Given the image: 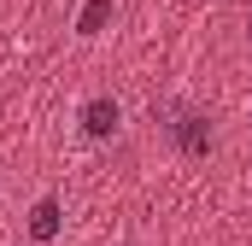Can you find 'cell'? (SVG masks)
Masks as SVG:
<instances>
[{
  "mask_svg": "<svg viewBox=\"0 0 252 246\" xmlns=\"http://www.w3.org/2000/svg\"><path fill=\"white\" fill-rule=\"evenodd\" d=\"M82 135H94V141H106V135H118V100H88L82 106Z\"/></svg>",
  "mask_w": 252,
  "mask_h": 246,
  "instance_id": "1",
  "label": "cell"
},
{
  "mask_svg": "<svg viewBox=\"0 0 252 246\" xmlns=\"http://www.w3.org/2000/svg\"><path fill=\"white\" fill-rule=\"evenodd\" d=\"M30 235H35V241H53V235H59V199H41V205L30 211Z\"/></svg>",
  "mask_w": 252,
  "mask_h": 246,
  "instance_id": "2",
  "label": "cell"
},
{
  "mask_svg": "<svg viewBox=\"0 0 252 246\" xmlns=\"http://www.w3.org/2000/svg\"><path fill=\"white\" fill-rule=\"evenodd\" d=\"M106 18H112V0H88V12H82L76 35H100V30H106Z\"/></svg>",
  "mask_w": 252,
  "mask_h": 246,
  "instance_id": "3",
  "label": "cell"
},
{
  "mask_svg": "<svg viewBox=\"0 0 252 246\" xmlns=\"http://www.w3.org/2000/svg\"><path fill=\"white\" fill-rule=\"evenodd\" d=\"M199 123H205V118H182V123H176V141H182L188 153H205V141H211V135H205Z\"/></svg>",
  "mask_w": 252,
  "mask_h": 246,
  "instance_id": "4",
  "label": "cell"
},
{
  "mask_svg": "<svg viewBox=\"0 0 252 246\" xmlns=\"http://www.w3.org/2000/svg\"><path fill=\"white\" fill-rule=\"evenodd\" d=\"M247 35H252V18H247Z\"/></svg>",
  "mask_w": 252,
  "mask_h": 246,
  "instance_id": "5",
  "label": "cell"
}]
</instances>
